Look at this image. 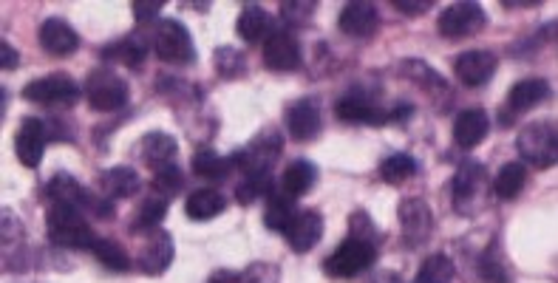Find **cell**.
<instances>
[{"label": "cell", "mask_w": 558, "mask_h": 283, "mask_svg": "<svg viewBox=\"0 0 558 283\" xmlns=\"http://www.w3.org/2000/svg\"><path fill=\"white\" fill-rule=\"evenodd\" d=\"M46 233H49L51 244L66 247V250H91L97 235L88 227L83 210L74 207H51L46 216Z\"/></svg>", "instance_id": "6da1fadb"}, {"label": "cell", "mask_w": 558, "mask_h": 283, "mask_svg": "<svg viewBox=\"0 0 558 283\" xmlns=\"http://www.w3.org/2000/svg\"><path fill=\"white\" fill-rule=\"evenodd\" d=\"M516 148L519 156L527 165L547 170L556 167L558 162V131L553 122H530L516 136Z\"/></svg>", "instance_id": "7a4b0ae2"}, {"label": "cell", "mask_w": 558, "mask_h": 283, "mask_svg": "<svg viewBox=\"0 0 558 283\" xmlns=\"http://www.w3.org/2000/svg\"><path fill=\"white\" fill-rule=\"evenodd\" d=\"M153 51L162 63H173V66H187L196 60V46L190 40V32L179 20H159L153 29Z\"/></svg>", "instance_id": "3957f363"}, {"label": "cell", "mask_w": 558, "mask_h": 283, "mask_svg": "<svg viewBox=\"0 0 558 283\" xmlns=\"http://www.w3.org/2000/svg\"><path fill=\"white\" fill-rule=\"evenodd\" d=\"M85 97L91 102V108L108 114V111H119V108L128 105L131 88H128V83L119 77L117 71H111V68H97V71L88 74Z\"/></svg>", "instance_id": "277c9868"}, {"label": "cell", "mask_w": 558, "mask_h": 283, "mask_svg": "<svg viewBox=\"0 0 558 283\" xmlns=\"http://www.w3.org/2000/svg\"><path fill=\"white\" fill-rule=\"evenodd\" d=\"M374 255H377V247L372 241H360V238L349 235L338 250L323 261V272L332 278H355L372 267Z\"/></svg>", "instance_id": "5b68a950"}, {"label": "cell", "mask_w": 558, "mask_h": 283, "mask_svg": "<svg viewBox=\"0 0 558 283\" xmlns=\"http://www.w3.org/2000/svg\"><path fill=\"white\" fill-rule=\"evenodd\" d=\"M485 193H488V170L479 162L459 165L454 176V210L462 216H474L485 204Z\"/></svg>", "instance_id": "8992f818"}, {"label": "cell", "mask_w": 558, "mask_h": 283, "mask_svg": "<svg viewBox=\"0 0 558 283\" xmlns=\"http://www.w3.org/2000/svg\"><path fill=\"white\" fill-rule=\"evenodd\" d=\"M80 85L71 74H49V77H40V80H32V83L23 88V100L37 102V105H57V108H68L74 102L80 100Z\"/></svg>", "instance_id": "52a82bcc"}, {"label": "cell", "mask_w": 558, "mask_h": 283, "mask_svg": "<svg viewBox=\"0 0 558 283\" xmlns=\"http://www.w3.org/2000/svg\"><path fill=\"white\" fill-rule=\"evenodd\" d=\"M281 148H284V139H281V134L275 128H270V131L258 136L255 142H250L247 148L233 153L230 159H233L236 170H241L244 176L247 173H272L275 159L281 156Z\"/></svg>", "instance_id": "ba28073f"}, {"label": "cell", "mask_w": 558, "mask_h": 283, "mask_svg": "<svg viewBox=\"0 0 558 283\" xmlns=\"http://www.w3.org/2000/svg\"><path fill=\"white\" fill-rule=\"evenodd\" d=\"M488 26V15L479 3H454L448 6L437 20V32L448 40H462V37H474Z\"/></svg>", "instance_id": "9c48e42d"}, {"label": "cell", "mask_w": 558, "mask_h": 283, "mask_svg": "<svg viewBox=\"0 0 558 283\" xmlns=\"http://www.w3.org/2000/svg\"><path fill=\"white\" fill-rule=\"evenodd\" d=\"M335 114L340 122H352V125H389V108H383L380 102H374L372 97H363V94H346L340 97L335 105Z\"/></svg>", "instance_id": "30bf717a"}, {"label": "cell", "mask_w": 558, "mask_h": 283, "mask_svg": "<svg viewBox=\"0 0 558 283\" xmlns=\"http://www.w3.org/2000/svg\"><path fill=\"white\" fill-rule=\"evenodd\" d=\"M264 63L272 71H295L301 66V43L292 29H272L264 43Z\"/></svg>", "instance_id": "8fae6325"}, {"label": "cell", "mask_w": 558, "mask_h": 283, "mask_svg": "<svg viewBox=\"0 0 558 283\" xmlns=\"http://www.w3.org/2000/svg\"><path fill=\"white\" fill-rule=\"evenodd\" d=\"M49 142V125L43 119H23L20 122V131L15 136V153L20 159V165L37 167L43 162V150Z\"/></svg>", "instance_id": "7c38bea8"}, {"label": "cell", "mask_w": 558, "mask_h": 283, "mask_svg": "<svg viewBox=\"0 0 558 283\" xmlns=\"http://www.w3.org/2000/svg\"><path fill=\"white\" fill-rule=\"evenodd\" d=\"M287 128L289 136L295 142H312L318 139L323 131V117H321V102L315 97L298 100L287 111Z\"/></svg>", "instance_id": "4fadbf2b"}, {"label": "cell", "mask_w": 558, "mask_h": 283, "mask_svg": "<svg viewBox=\"0 0 558 283\" xmlns=\"http://www.w3.org/2000/svg\"><path fill=\"white\" fill-rule=\"evenodd\" d=\"M496 57L491 51H462L454 60V74L462 85L468 88H479V85L491 83V77L496 74Z\"/></svg>", "instance_id": "5bb4252c"}, {"label": "cell", "mask_w": 558, "mask_h": 283, "mask_svg": "<svg viewBox=\"0 0 558 283\" xmlns=\"http://www.w3.org/2000/svg\"><path fill=\"white\" fill-rule=\"evenodd\" d=\"M340 32L346 37H355V40H366V37H374L377 26H380V12L374 3H366V0H355V3H346L343 12L338 17Z\"/></svg>", "instance_id": "9a60e30c"}, {"label": "cell", "mask_w": 558, "mask_h": 283, "mask_svg": "<svg viewBox=\"0 0 558 283\" xmlns=\"http://www.w3.org/2000/svg\"><path fill=\"white\" fill-rule=\"evenodd\" d=\"M284 235H287V244L292 247V252L315 250L318 241L323 238V216L318 210H298L295 218L289 221Z\"/></svg>", "instance_id": "2e32d148"}, {"label": "cell", "mask_w": 558, "mask_h": 283, "mask_svg": "<svg viewBox=\"0 0 558 283\" xmlns=\"http://www.w3.org/2000/svg\"><path fill=\"white\" fill-rule=\"evenodd\" d=\"M400 227H403L408 247H420V244H425L431 230H434L431 207H428L423 199L403 201V204H400Z\"/></svg>", "instance_id": "e0dca14e"}, {"label": "cell", "mask_w": 558, "mask_h": 283, "mask_svg": "<svg viewBox=\"0 0 558 283\" xmlns=\"http://www.w3.org/2000/svg\"><path fill=\"white\" fill-rule=\"evenodd\" d=\"M37 37H40L43 51L51 54V57H68V54H74V51L80 49V34L74 32L66 20H60V17H49L40 26Z\"/></svg>", "instance_id": "ac0fdd59"}, {"label": "cell", "mask_w": 558, "mask_h": 283, "mask_svg": "<svg viewBox=\"0 0 558 283\" xmlns=\"http://www.w3.org/2000/svg\"><path fill=\"white\" fill-rule=\"evenodd\" d=\"M491 134V119L482 108H468L454 119V142L462 150L476 148L479 142H485Z\"/></svg>", "instance_id": "d6986e66"}, {"label": "cell", "mask_w": 558, "mask_h": 283, "mask_svg": "<svg viewBox=\"0 0 558 283\" xmlns=\"http://www.w3.org/2000/svg\"><path fill=\"white\" fill-rule=\"evenodd\" d=\"M173 264V238L170 233H153L148 241H145V247L139 252V269L145 272V275H162V272H168V267Z\"/></svg>", "instance_id": "ffe728a7"}, {"label": "cell", "mask_w": 558, "mask_h": 283, "mask_svg": "<svg viewBox=\"0 0 558 283\" xmlns=\"http://www.w3.org/2000/svg\"><path fill=\"white\" fill-rule=\"evenodd\" d=\"M550 97V83L542 77H527L510 88L508 94V111L510 114H525L530 108H536L539 102Z\"/></svg>", "instance_id": "44dd1931"}, {"label": "cell", "mask_w": 558, "mask_h": 283, "mask_svg": "<svg viewBox=\"0 0 558 283\" xmlns=\"http://www.w3.org/2000/svg\"><path fill=\"white\" fill-rule=\"evenodd\" d=\"M148 57V40L142 34H125L122 40H114L102 49V60H114L125 66L139 68Z\"/></svg>", "instance_id": "7402d4cb"}, {"label": "cell", "mask_w": 558, "mask_h": 283, "mask_svg": "<svg viewBox=\"0 0 558 283\" xmlns=\"http://www.w3.org/2000/svg\"><path fill=\"white\" fill-rule=\"evenodd\" d=\"M236 29L250 46H258V43H267V37L272 34V20L270 15L264 12V6L247 3V6L241 9V15H238Z\"/></svg>", "instance_id": "603a6c76"}, {"label": "cell", "mask_w": 558, "mask_h": 283, "mask_svg": "<svg viewBox=\"0 0 558 283\" xmlns=\"http://www.w3.org/2000/svg\"><path fill=\"white\" fill-rule=\"evenodd\" d=\"M102 190L105 196L114 199H131L142 190V176L136 173L134 167H111L105 176H102Z\"/></svg>", "instance_id": "cb8c5ba5"}, {"label": "cell", "mask_w": 558, "mask_h": 283, "mask_svg": "<svg viewBox=\"0 0 558 283\" xmlns=\"http://www.w3.org/2000/svg\"><path fill=\"white\" fill-rule=\"evenodd\" d=\"M295 199L284 193L281 187H275L270 196H267V207H264V224L272 233H284L289 227V221L295 218Z\"/></svg>", "instance_id": "d4e9b609"}, {"label": "cell", "mask_w": 558, "mask_h": 283, "mask_svg": "<svg viewBox=\"0 0 558 283\" xmlns=\"http://www.w3.org/2000/svg\"><path fill=\"white\" fill-rule=\"evenodd\" d=\"M224 207H227V201L221 193L216 190H193L185 201V213L187 218H193V221H210V218H216L224 213Z\"/></svg>", "instance_id": "484cf974"}, {"label": "cell", "mask_w": 558, "mask_h": 283, "mask_svg": "<svg viewBox=\"0 0 558 283\" xmlns=\"http://www.w3.org/2000/svg\"><path fill=\"white\" fill-rule=\"evenodd\" d=\"M315 182H318V167L312 165V162H306V159H298V162H292V165L284 170V176H281V190L289 193L292 199H298V196L309 193Z\"/></svg>", "instance_id": "4316f807"}, {"label": "cell", "mask_w": 558, "mask_h": 283, "mask_svg": "<svg viewBox=\"0 0 558 283\" xmlns=\"http://www.w3.org/2000/svg\"><path fill=\"white\" fill-rule=\"evenodd\" d=\"M193 170H196V176H202L207 182H221L230 176V170H236V165L230 156H219L216 150L202 148L193 156Z\"/></svg>", "instance_id": "83f0119b"}, {"label": "cell", "mask_w": 558, "mask_h": 283, "mask_svg": "<svg viewBox=\"0 0 558 283\" xmlns=\"http://www.w3.org/2000/svg\"><path fill=\"white\" fill-rule=\"evenodd\" d=\"M176 139L165 131H153L142 139V159L148 162L151 167H162V165H170L173 162V156H176Z\"/></svg>", "instance_id": "f1b7e54d"}, {"label": "cell", "mask_w": 558, "mask_h": 283, "mask_svg": "<svg viewBox=\"0 0 558 283\" xmlns=\"http://www.w3.org/2000/svg\"><path fill=\"white\" fill-rule=\"evenodd\" d=\"M527 184V167L522 162H508V165H502L499 170V176L493 179V190H496V196L499 199H516L522 190H525Z\"/></svg>", "instance_id": "f546056e"}, {"label": "cell", "mask_w": 558, "mask_h": 283, "mask_svg": "<svg viewBox=\"0 0 558 283\" xmlns=\"http://www.w3.org/2000/svg\"><path fill=\"white\" fill-rule=\"evenodd\" d=\"M91 252H94V258L100 261L102 267L111 269V272H128V269H131L128 252L122 250V244H117L114 238H100V235H97Z\"/></svg>", "instance_id": "4dcf8cb0"}, {"label": "cell", "mask_w": 558, "mask_h": 283, "mask_svg": "<svg viewBox=\"0 0 558 283\" xmlns=\"http://www.w3.org/2000/svg\"><path fill=\"white\" fill-rule=\"evenodd\" d=\"M479 278L485 283H510V272L505 258H502V247L499 241H493L488 250L479 258Z\"/></svg>", "instance_id": "1f68e13d"}, {"label": "cell", "mask_w": 558, "mask_h": 283, "mask_svg": "<svg viewBox=\"0 0 558 283\" xmlns=\"http://www.w3.org/2000/svg\"><path fill=\"white\" fill-rule=\"evenodd\" d=\"M417 170H420V165H417L414 156H408V153H391L389 159L380 165V176H383L386 184L397 187V184L408 182L411 176H417Z\"/></svg>", "instance_id": "d6a6232c"}, {"label": "cell", "mask_w": 558, "mask_h": 283, "mask_svg": "<svg viewBox=\"0 0 558 283\" xmlns=\"http://www.w3.org/2000/svg\"><path fill=\"white\" fill-rule=\"evenodd\" d=\"M168 204H170V196H162V193L153 190L151 196L142 201L139 213H136L134 230H153V227H159L162 218L168 216Z\"/></svg>", "instance_id": "836d02e7"}, {"label": "cell", "mask_w": 558, "mask_h": 283, "mask_svg": "<svg viewBox=\"0 0 558 283\" xmlns=\"http://www.w3.org/2000/svg\"><path fill=\"white\" fill-rule=\"evenodd\" d=\"M272 190H275L272 173H247L244 182L236 187V199L241 201V204H253V201H258L261 196L267 199Z\"/></svg>", "instance_id": "e575fe53"}, {"label": "cell", "mask_w": 558, "mask_h": 283, "mask_svg": "<svg viewBox=\"0 0 558 283\" xmlns=\"http://www.w3.org/2000/svg\"><path fill=\"white\" fill-rule=\"evenodd\" d=\"M454 281V264L451 258L445 255H431L425 258L423 267L417 272V281L414 283H451Z\"/></svg>", "instance_id": "d590c367"}, {"label": "cell", "mask_w": 558, "mask_h": 283, "mask_svg": "<svg viewBox=\"0 0 558 283\" xmlns=\"http://www.w3.org/2000/svg\"><path fill=\"white\" fill-rule=\"evenodd\" d=\"M151 187L156 190V193H162V196H170V199H173V193H179V190L185 187V173H182L176 165L156 167V176H153Z\"/></svg>", "instance_id": "8d00e7d4"}, {"label": "cell", "mask_w": 558, "mask_h": 283, "mask_svg": "<svg viewBox=\"0 0 558 283\" xmlns=\"http://www.w3.org/2000/svg\"><path fill=\"white\" fill-rule=\"evenodd\" d=\"M315 9H318V3H295V0H287V3H281V20L289 23V26H304V23L312 20Z\"/></svg>", "instance_id": "74e56055"}, {"label": "cell", "mask_w": 558, "mask_h": 283, "mask_svg": "<svg viewBox=\"0 0 558 283\" xmlns=\"http://www.w3.org/2000/svg\"><path fill=\"white\" fill-rule=\"evenodd\" d=\"M131 9H134L136 23H151L153 17L165 9V3H162V0H134Z\"/></svg>", "instance_id": "f35d334b"}, {"label": "cell", "mask_w": 558, "mask_h": 283, "mask_svg": "<svg viewBox=\"0 0 558 283\" xmlns=\"http://www.w3.org/2000/svg\"><path fill=\"white\" fill-rule=\"evenodd\" d=\"M431 6H434L431 0H394V9H397V12H403V15H408V17L425 15Z\"/></svg>", "instance_id": "ab89813d"}, {"label": "cell", "mask_w": 558, "mask_h": 283, "mask_svg": "<svg viewBox=\"0 0 558 283\" xmlns=\"http://www.w3.org/2000/svg\"><path fill=\"white\" fill-rule=\"evenodd\" d=\"M0 66H3V71H15V68L20 66L17 49H15V46H9L6 40L0 43Z\"/></svg>", "instance_id": "60d3db41"}, {"label": "cell", "mask_w": 558, "mask_h": 283, "mask_svg": "<svg viewBox=\"0 0 558 283\" xmlns=\"http://www.w3.org/2000/svg\"><path fill=\"white\" fill-rule=\"evenodd\" d=\"M207 283H244L241 281V275L238 272H230V269H219V272H213Z\"/></svg>", "instance_id": "b9f144b4"}, {"label": "cell", "mask_w": 558, "mask_h": 283, "mask_svg": "<svg viewBox=\"0 0 558 283\" xmlns=\"http://www.w3.org/2000/svg\"><path fill=\"white\" fill-rule=\"evenodd\" d=\"M372 283H403V281H400V275H397V272H380Z\"/></svg>", "instance_id": "7bdbcfd3"}, {"label": "cell", "mask_w": 558, "mask_h": 283, "mask_svg": "<svg viewBox=\"0 0 558 283\" xmlns=\"http://www.w3.org/2000/svg\"><path fill=\"white\" fill-rule=\"evenodd\" d=\"M0 119L6 117V102H9V91H6V88H0Z\"/></svg>", "instance_id": "ee69618b"}]
</instances>
